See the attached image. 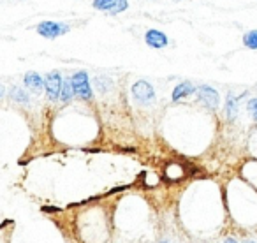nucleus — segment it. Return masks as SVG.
<instances>
[{
	"mask_svg": "<svg viewBox=\"0 0 257 243\" xmlns=\"http://www.w3.org/2000/svg\"><path fill=\"white\" fill-rule=\"evenodd\" d=\"M224 243H238V241H236L234 238H225V239H224Z\"/></svg>",
	"mask_w": 257,
	"mask_h": 243,
	"instance_id": "obj_16",
	"label": "nucleus"
},
{
	"mask_svg": "<svg viewBox=\"0 0 257 243\" xmlns=\"http://www.w3.org/2000/svg\"><path fill=\"white\" fill-rule=\"evenodd\" d=\"M93 8L99 11L116 15V13H121L128 8V2L127 0H93Z\"/></svg>",
	"mask_w": 257,
	"mask_h": 243,
	"instance_id": "obj_5",
	"label": "nucleus"
},
{
	"mask_svg": "<svg viewBox=\"0 0 257 243\" xmlns=\"http://www.w3.org/2000/svg\"><path fill=\"white\" fill-rule=\"evenodd\" d=\"M196 92V88H194V85L190 81H183V83H180L178 86H176L175 90H173V100H180V99H183V97H187V95H190V93H194Z\"/></svg>",
	"mask_w": 257,
	"mask_h": 243,
	"instance_id": "obj_9",
	"label": "nucleus"
},
{
	"mask_svg": "<svg viewBox=\"0 0 257 243\" xmlns=\"http://www.w3.org/2000/svg\"><path fill=\"white\" fill-rule=\"evenodd\" d=\"M243 243H255V241H252V239H245Z\"/></svg>",
	"mask_w": 257,
	"mask_h": 243,
	"instance_id": "obj_18",
	"label": "nucleus"
},
{
	"mask_svg": "<svg viewBox=\"0 0 257 243\" xmlns=\"http://www.w3.org/2000/svg\"><path fill=\"white\" fill-rule=\"evenodd\" d=\"M225 113H227L229 120H234L236 113H238V104H236V97L232 93L227 95V102H225Z\"/></svg>",
	"mask_w": 257,
	"mask_h": 243,
	"instance_id": "obj_10",
	"label": "nucleus"
},
{
	"mask_svg": "<svg viewBox=\"0 0 257 243\" xmlns=\"http://www.w3.org/2000/svg\"><path fill=\"white\" fill-rule=\"evenodd\" d=\"M72 88H74V93L81 99L88 100L92 97V88H90V81H88V74L85 71H79L72 76L71 79Z\"/></svg>",
	"mask_w": 257,
	"mask_h": 243,
	"instance_id": "obj_2",
	"label": "nucleus"
},
{
	"mask_svg": "<svg viewBox=\"0 0 257 243\" xmlns=\"http://www.w3.org/2000/svg\"><path fill=\"white\" fill-rule=\"evenodd\" d=\"M11 99L18 104H29V95H27L23 90L20 88H13L11 90Z\"/></svg>",
	"mask_w": 257,
	"mask_h": 243,
	"instance_id": "obj_13",
	"label": "nucleus"
},
{
	"mask_svg": "<svg viewBox=\"0 0 257 243\" xmlns=\"http://www.w3.org/2000/svg\"><path fill=\"white\" fill-rule=\"evenodd\" d=\"M62 78L58 72H50L46 76V81H44V88H46V95L50 100H57L60 97L62 92Z\"/></svg>",
	"mask_w": 257,
	"mask_h": 243,
	"instance_id": "obj_4",
	"label": "nucleus"
},
{
	"mask_svg": "<svg viewBox=\"0 0 257 243\" xmlns=\"http://www.w3.org/2000/svg\"><path fill=\"white\" fill-rule=\"evenodd\" d=\"M37 32L43 37L53 39V37H58V36H62V34H67L69 25H65V23H57V22H43L37 25Z\"/></svg>",
	"mask_w": 257,
	"mask_h": 243,
	"instance_id": "obj_3",
	"label": "nucleus"
},
{
	"mask_svg": "<svg viewBox=\"0 0 257 243\" xmlns=\"http://www.w3.org/2000/svg\"><path fill=\"white\" fill-rule=\"evenodd\" d=\"M133 97L136 102L143 106H152L155 104V90L148 81H136L133 86Z\"/></svg>",
	"mask_w": 257,
	"mask_h": 243,
	"instance_id": "obj_1",
	"label": "nucleus"
},
{
	"mask_svg": "<svg viewBox=\"0 0 257 243\" xmlns=\"http://www.w3.org/2000/svg\"><path fill=\"white\" fill-rule=\"evenodd\" d=\"M4 93H6V90H4V86L0 85V99H2V97H4Z\"/></svg>",
	"mask_w": 257,
	"mask_h": 243,
	"instance_id": "obj_17",
	"label": "nucleus"
},
{
	"mask_svg": "<svg viewBox=\"0 0 257 243\" xmlns=\"http://www.w3.org/2000/svg\"><path fill=\"white\" fill-rule=\"evenodd\" d=\"M23 81H25L27 88L32 90L34 93H41L44 88V81L43 78H41L37 72H27L25 78H23Z\"/></svg>",
	"mask_w": 257,
	"mask_h": 243,
	"instance_id": "obj_8",
	"label": "nucleus"
},
{
	"mask_svg": "<svg viewBox=\"0 0 257 243\" xmlns=\"http://www.w3.org/2000/svg\"><path fill=\"white\" fill-rule=\"evenodd\" d=\"M161 243H169V241H168V239H162V241H161Z\"/></svg>",
	"mask_w": 257,
	"mask_h": 243,
	"instance_id": "obj_19",
	"label": "nucleus"
},
{
	"mask_svg": "<svg viewBox=\"0 0 257 243\" xmlns=\"http://www.w3.org/2000/svg\"><path fill=\"white\" fill-rule=\"evenodd\" d=\"M246 109L250 111L252 118L257 122V97H255V99H250V100H248V104H246Z\"/></svg>",
	"mask_w": 257,
	"mask_h": 243,
	"instance_id": "obj_15",
	"label": "nucleus"
},
{
	"mask_svg": "<svg viewBox=\"0 0 257 243\" xmlns=\"http://www.w3.org/2000/svg\"><path fill=\"white\" fill-rule=\"evenodd\" d=\"M197 97H199V100L204 104V106L211 107V109H217L218 104H220V97H218V92L215 88H211V86L208 85H203L197 88Z\"/></svg>",
	"mask_w": 257,
	"mask_h": 243,
	"instance_id": "obj_6",
	"label": "nucleus"
},
{
	"mask_svg": "<svg viewBox=\"0 0 257 243\" xmlns=\"http://www.w3.org/2000/svg\"><path fill=\"white\" fill-rule=\"evenodd\" d=\"M72 95H74V88H72V83L69 81V79H65V81L62 83L60 99L64 100V102H69V100L72 99Z\"/></svg>",
	"mask_w": 257,
	"mask_h": 243,
	"instance_id": "obj_11",
	"label": "nucleus"
},
{
	"mask_svg": "<svg viewBox=\"0 0 257 243\" xmlns=\"http://www.w3.org/2000/svg\"><path fill=\"white\" fill-rule=\"evenodd\" d=\"M145 41H147L148 46L157 48V50L168 46V43H169L168 36H166L164 32H161V30H148L147 36H145Z\"/></svg>",
	"mask_w": 257,
	"mask_h": 243,
	"instance_id": "obj_7",
	"label": "nucleus"
},
{
	"mask_svg": "<svg viewBox=\"0 0 257 243\" xmlns=\"http://www.w3.org/2000/svg\"><path fill=\"white\" fill-rule=\"evenodd\" d=\"M243 44L248 50H257V30H250L243 36Z\"/></svg>",
	"mask_w": 257,
	"mask_h": 243,
	"instance_id": "obj_12",
	"label": "nucleus"
},
{
	"mask_svg": "<svg viewBox=\"0 0 257 243\" xmlns=\"http://www.w3.org/2000/svg\"><path fill=\"white\" fill-rule=\"evenodd\" d=\"M166 171H168V176L171 175V173H176V180L183 176V168L180 164H176V162H171V164L168 166V169H166Z\"/></svg>",
	"mask_w": 257,
	"mask_h": 243,
	"instance_id": "obj_14",
	"label": "nucleus"
}]
</instances>
